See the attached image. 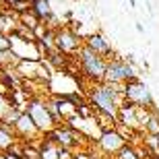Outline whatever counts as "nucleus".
I'll use <instances>...</instances> for the list:
<instances>
[{
  "mask_svg": "<svg viewBox=\"0 0 159 159\" xmlns=\"http://www.w3.org/2000/svg\"><path fill=\"white\" fill-rule=\"evenodd\" d=\"M12 2H21V0H4V4L8 6V4H12Z\"/></svg>",
  "mask_w": 159,
  "mask_h": 159,
  "instance_id": "obj_21",
  "label": "nucleus"
},
{
  "mask_svg": "<svg viewBox=\"0 0 159 159\" xmlns=\"http://www.w3.org/2000/svg\"><path fill=\"white\" fill-rule=\"evenodd\" d=\"M134 27H136V31H139V33H145V27H143L141 23H134Z\"/></svg>",
  "mask_w": 159,
  "mask_h": 159,
  "instance_id": "obj_20",
  "label": "nucleus"
},
{
  "mask_svg": "<svg viewBox=\"0 0 159 159\" xmlns=\"http://www.w3.org/2000/svg\"><path fill=\"white\" fill-rule=\"evenodd\" d=\"M25 112L33 118V122L37 124V128L41 130V134H50L56 126H60L54 120L50 107H48V99H43V97H31L27 101V110Z\"/></svg>",
  "mask_w": 159,
  "mask_h": 159,
  "instance_id": "obj_3",
  "label": "nucleus"
},
{
  "mask_svg": "<svg viewBox=\"0 0 159 159\" xmlns=\"http://www.w3.org/2000/svg\"><path fill=\"white\" fill-rule=\"evenodd\" d=\"M124 85H107V83H95L89 89L87 101L91 103L95 112L107 114L112 118L118 120V112L124 103V93H122Z\"/></svg>",
  "mask_w": 159,
  "mask_h": 159,
  "instance_id": "obj_1",
  "label": "nucleus"
},
{
  "mask_svg": "<svg viewBox=\"0 0 159 159\" xmlns=\"http://www.w3.org/2000/svg\"><path fill=\"white\" fill-rule=\"evenodd\" d=\"M132 79H139L134 64L126 62L124 58H112L107 62L103 83H107V85H126Z\"/></svg>",
  "mask_w": 159,
  "mask_h": 159,
  "instance_id": "obj_5",
  "label": "nucleus"
},
{
  "mask_svg": "<svg viewBox=\"0 0 159 159\" xmlns=\"http://www.w3.org/2000/svg\"><path fill=\"white\" fill-rule=\"evenodd\" d=\"M128 4L130 6H136V0H128Z\"/></svg>",
  "mask_w": 159,
  "mask_h": 159,
  "instance_id": "obj_22",
  "label": "nucleus"
},
{
  "mask_svg": "<svg viewBox=\"0 0 159 159\" xmlns=\"http://www.w3.org/2000/svg\"><path fill=\"white\" fill-rule=\"evenodd\" d=\"M153 159H157V157H153Z\"/></svg>",
  "mask_w": 159,
  "mask_h": 159,
  "instance_id": "obj_25",
  "label": "nucleus"
},
{
  "mask_svg": "<svg viewBox=\"0 0 159 159\" xmlns=\"http://www.w3.org/2000/svg\"><path fill=\"white\" fill-rule=\"evenodd\" d=\"M157 145H159V136H157Z\"/></svg>",
  "mask_w": 159,
  "mask_h": 159,
  "instance_id": "obj_24",
  "label": "nucleus"
},
{
  "mask_svg": "<svg viewBox=\"0 0 159 159\" xmlns=\"http://www.w3.org/2000/svg\"><path fill=\"white\" fill-rule=\"evenodd\" d=\"M54 39H56L58 52L64 54V56L79 54L81 48L85 46V41L81 39V35H79L72 27H60V29H54Z\"/></svg>",
  "mask_w": 159,
  "mask_h": 159,
  "instance_id": "obj_6",
  "label": "nucleus"
},
{
  "mask_svg": "<svg viewBox=\"0 0 159 159\" xmlns=\"http://www.w3.org/2000/svg\"><path fill=\"white\" fill-rule=\"evenodd\" d=\"M85 46H87L89 50H93L95 54L103 56L107 62H110L112 58H116V56H114L112 43H110V39H107L103 33H91V35H87L85 37Z\"/></svg>",
  "mask_w": 159,
  "mask_h": 159,
  "instance_id": "obj_10",
  "label": "nucleus"
},
{
  "mask_svg": "<svg viewBox=\"0 0 159 159\" xmlns=\"http://www.w3.org/2000/svg\"><path fill=\"white\" fill-rule=\"evenodd\" d=\"M11 110H12V101L8 97V93H2L0 91V122L11 114Z\"/></svg>",
  "mask_w": 159,
  "mask_h": 159,
  "instance_id": "obj_16",
  "label": "nucleus"
},
{
  "mask_svg": "<svg viewBox=\"0 0 159 159\" xmlns=\"http://www.w3.org/2000/svg\"><path fill=\"white\" fill-rule=\"evenodd\" d=\"M6 23H8V17H6L4 11L0 8V31H4V29H6ZM4 33H6V31H4Z\"/></svg>",
  "mask_w": 159,
  "mask_h": 159,
  "instance_id": "obj_18",
  "label": "nucleus"
},
{
  "mask_svg": "<svg viewBox=\"0 0 159 159\" xmlns=\"http://www.w3.org/2000/svg\"><path fill=\"white\" fill-rule=\"evenodd\" d=\"M143 130L147 132V136H159V112L155 110V107H153V110H149Z\"/></svg>",
  "mask_w": 159,
  "mask_h": 159,
  "instance_id": "obj_13",
  "label": "nucleus"
},
{
  "mask_svg": "<svg viewBox=\"0 0 159 159\" xmlns=\"http://www.w3.org/2000/svg\"><path fill=\"white\" fill-rule=\"evenodd\" d=\"M4 159H25V157H23V155H15V153H11V151H6Z\"/></svg>",
  "mask_w": 159,
  "mask_h": 159,
  "instance_id": "obj_19",
  "label": "nucleus"
},
{
  "mask_svg": "<svg viewBox=\"0 0 159 159\" xmlns=\"http://www.w3.org/2000/svg\"><path fill=\"white\" fill-rule=\"evenodd\" d=\"M15 72L21 81H50V72L46 68V60H19Z\"/></svg>",
  "mask_w": 159,
  "mask_h": 159,
  "instance_id": "obj_7",
  "label": "nucleus"
},
{
  "mask_svg": "<svg viewBox=\"0 0 159 159\" xmlns=\"http://www.w3.org/2000/svg\"><path fill=\"white\" fill-rule=\"evenodd\" d=\"M11 48H12L11 35L4 33V31H0V52H11Z\"/></svg>",
  "mask_w": 159,
  "mask_h": 159,
  "instance_id": "obj_17",
  "label": "nucleus"
},
{
  "mask_svg": "<svg viewBox=\"0 0 159 159\" xmlns=\"http://www.w3.org/2000/svg\"><path fill=\"white\" fill-rule=\"evenodd\" d=\"M41 21H39V17H37L33 11H27V12H23V15H19V25H23V27H27V29H35L37 25H39Z\"/></svg>",
  "mask_w": 159,
  "mask_h": 159,
  "instance_id": "obj_14",
  "label": "nucleus"
},
{
  "mask_svg": "<svg viewBox=\"0 0 159 159\" xmlns=\"http://www.w3.org/2000/svg\"><path fill=\"white\" fill-rule=\"evenodd\" d=\"M0 159H4V153H0Z\"/></svg>",
  "mask_w": 159,
  "mask_h": 159,
  "instance_id": "obj_23",
  "label": "nucleus"
},
{
  "mask_svg": "<svg viewBox=\"0 0 159 159\" xmlns=\"http://www.w3.org/2000/svg\"><path fill=\"white\" fill-rule=\"evenodd\" d=\"M79 58V64H81V70L83 75L93 83H103L106 79V68H107V60L99 54H95L93 50H89L87 46L81 48V52L77 54Z\"/></svg>",
  "mask_w": 159,
  "mask_h": 159,
  "instance_id": "obj_2",
  "label": "nucleus"
},
{
  "mask_svg": "<svg viewBox=\"0 0 159 159\" xmlns=\"http://www.w3.org/2000/svg\"><path fill=\"white\" fill-rule=\"evenodd\" d=\"M15 132H17V139L21 143H35L37 139H43V134H41V130L37 128V124L33 122V118H31L27 112H23L21 116H19V120L15 122Z\"/></svg>",
  "mask_w": 159,
  "mask_h": 159,
  "instance_id": "obj_9",
  "label": "nucleus"
},
{
  "mask_svg": "<svg viewBox=\"0 0 159 159\" xmlns=\"http://www.w3.org/2000/svg\"><path fill=\"white\" fill-rule=\"evenodd\" d=\"M31 11L39 17V21H48V19L54 15L52 2H50V0H31Z\"/></svg>",
  "mask_w": 159,
  "mask_h": 159,
  "instance_id": "obj_12",
  "label": "nucleus"
},
{
  "mask_svg": "<svg viewBox=\"0 0 159 159\" xmlns=\"http://www.w3.org/2000/svg\"><path fill=\"white\" fill-rule=\"evenodd\" d=\"M126 145H128V141H126L116 128L103 130L99 134V139H97V149H99L103 155H110V157H114L118 151H122Z\"/></svg>",
  "mask_w": 159,
  "mask_h": 159,
  "instance_id": "obj_8",
  "label": "nucleus"
},
{
  "mask_svg": "<svg viewBox=\"0 0 159 159\" xmlns=\"http://www.w3.org/2000/svg\"><path fill=\"white\" fill-rule=\"evenodd\" d=\"M124 93V101H128L136 107H143V110H153L155 107V101H153V95L149 91V87L141 79H132L124 85L122 89Z\"/></svg>",
  "mask_w": 159,
  "mask_h": 159,
  "instance_id": "obj_4",
  "label": "nucleus"
},
{
  "mask_svg": "<svg viewBox=\"0 0 159 159\" xmlns=\"http://www.w3.org/2000/svg\"><path fill=\"white\" fill-rule=\"evenodd\" d=\"M17 141H19V139H17L15 128H12L11 124L0 122V153H6V151H8Z\"/></svg>",
  "mask_w": 159,
  "mask_h": 159,
  "instance_id": "obj_11",
  "label": "nucleus"
},
{
  "mask_svg": "<svg viewBox=\"0 0 159 159\" xmlns=\"http://www.w3.org/2000/svg\"><path fill=\"white\" fill-rule=\"evenodd\" d=\"M112 159H143V155H141V151H139V149H134L128 143V145H126L122 151H118V153L114 155Z\"/></svg>",
  "mask_w": 159,
  "mask_h": 159,
  "instance_id": "obj_15",
  "label": "nucleus"
}]
</instances>
